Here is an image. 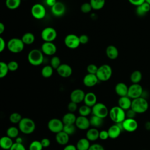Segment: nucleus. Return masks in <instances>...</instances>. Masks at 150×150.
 <instances>
[{
  "mask_svg": "<svg viewBox=\"0 0 150 150\" xmlns=\"http://www.w3.org/2000/svg\"><path fill=\"white\" fill-rule=\"evenodd\" d=\"M41 50L47 56H53L57 52V47L53 42H45L42 45Z\"/></svg>",
  "mask_w": 150,
  "mask_h": 150,
  "instance_id": "obj_17",
  "label": "nucleus"
},
{
  "mask_svg": "<svg viewBox=\"0 0 150 150\" xmlns=\"http://www.w3.org/2000/svg\"><path fill=\"white\" fill-rule=\"evenodd\" d=\"M150 11V5L145 2L136 8V13L139 16H144Z\"/></svg>",
  "mask_w": 150,
  "mask_h": 150,
  "instance_id": "obj_28",
  "label": "nucleus"
},
{
  "mask_svg": "<svg viewBox=\"0 0 150 150\" xmlns=\"http://www.w3.org/2000/svg\"><path fill=\"white\" fill-rule=\"evenodd\" d=\"M77 127L75 124H67L64 125L63 131L67 134L69 136L73 135L76 132Z\"/></svg>",
  "mask_w": 150,
  "mask_h": 150,
  "instance_id": "obj_40",
  "label": "nucleus"
},
{
  "mask_svg": "<svg viewBox=\"0 0 150 150\" xmlns=\"http://www.w3.org/2000/svg\"><path fill=\"white\" fill-rule=\"evenodd\" d=\"M25 45H29L32 44L35 40V35L31 32H27L23 35L21 38Z\"/></svg>",
  "mask_w": 150,
  "mask_h": 150,
  "instance_id": "obj_32",
  "label": "nucleus"
},
{
  "mask_svg": "<svg viewBox=\"0 0 150 150\" xmlns=\"http://www.w3.org/2000/svg\"><path fill=\"white\" fill-rule=\"evenodd\" d=\"M75 125L77 128L81 130H87L90 128V127H91L89 118H88L87 117L81 115L77 117Z\"/></svg>",
  "mask_w": 150,
  "mask_h": 150,
  "instance_id": "obj_16",
  "label": "nucleus"
},
{
  "mask_svg": "<svg viewBox=\"0 0 150 150\" xmlns=\"http://www.w3.org/2000/svg\"><path fill=\"white\" fill-rule=\"evenodd\" d=\"M9 71V70L8 67V64L4 62H0V78L2 79L5 77L7 75Z\"/></svg>",
  "mask_w": 150,
  "mask_h": 150,
  "instance_id": "obj_41",
  "label": "nucleus"
},
{
  "mask_svg": "<svg viewBox=\"0 0 150 150\" xmlns=\"http://www.w3.org/2000/svg\"><path fill=\"white\" fill-rule=\"evenodd\" d=\"M98 67L94 64H90L87 67V71L88 73L96 74Z\"/></svg>",
  "mask_w": 150,
  "mask_h": 150,
  "instance_id": "obj_46",
  "label": "nucleus"
},
{
  "mask_svg": "<svg viewBox=\"0 0 150 150\" xmlns=\"http://www.w3.org/2000/svg\"><path fill=\"white\" fill-rule=\"evenodd\" d=\"M57 1L56 0H46L45 2L46 4V5L50 7H52L57 2Z\"/></svg>",
  "mask_w": 150,
  "mask_h": 150,
  "instance_id": "obj_57",
  "label": "nucleus"
},
{
  "mask_svg": "<svg viewBox=\"0 0 150 150\" xmlns=\"http://www.w3.org/2000/svg\"><path fill=\"white\" fill-rule=\"evenodd\" d=\"M53 73V68L50 65L45 66L42 70L41 74L45 78H49L50 77Z\"/></svg>",
  "mask_w": 150,
  "mask_h": 150,
  "instance_id": "obj_37",
  "label": "nucleus"
},
{
  "mask_svg": "<svg viewBox=\"0 0 150 150\" xmlns=\"http://www.w3.org/2000/svg\"><path fill=\"white\" fill-rule=\"evenodd\" d=\"M51 12L55 16H62L66 12V6L63 2L57 1L56 4L51 8Z\"/></svg>",
  "mask_w": 150,
  "mask_h": 150,
  "instance_id": "obj_20",
  "label": "nucleus"
},
{
  "mask_svg": "<svg viewBox=\"0 0 150 150\" xmlns=\"http://www.w3.org/2000/svg\"><path fill=\"white\" fill-rule=\"evenodd\" d=\"M7 64H8V67L9 70L11 71H15L17 70L19 67L18 63L15 60L10 61Z\"/></svg>",
  "mask_w": 150,
  "mask_h": 150,
  "instance_id": "obj_45",
  "label": "nucleus"
},
{
  "mask_svg": "<svg viewBox=\"0 0 150 150\" xmlns=\"http://www.w3.org/2000/svg\"><path fill=\"white\" fill-rule=\"evenodd\" d=\"M64 124L62 120L57 118L50 119L47 122L48 129L54 134L59 133L63 131Z\"/></svg>",
  "mask_w": 150,
  "mask_h": 150,
  "instance_id": "obj_8",
  "label": "nucleus"
},
{
  "mask_svg": "<svg viewBox=\"0 0 150 150\" xmlns=\"http://www.w3.org/2000/svg\"><path fill=\"white\" fill-rule=\"evenodd\" d=\"M92 108V115L104 119L109 114V110L107 107L102 103H97Z\"/></svg>",
  "mask_w": 150,
  "mask_h": 150,
  "instance_id": "obj_7",
  "label": "nucleus"
},
{
  "mask_svg": "<svg viewBox=\"0 0 150 150\" xmlns=\"http://www.w3.org/2000/svg\"><path fill=\"white\" fill-rule=\"evenodd\" d=\"M22 142H23V139H22V138L21 137H18L16 138L15 142L19 143V144H22Z\"/></svg>",
  "mask_w": 150,
  "mask_h": 150,
  "instance_id": "obj_59",
  "label": "nucleus"
},
{
  "mask_svg": "<svg viewBox=\"0 0 150 150\" xmlns=\"http://www.w3.org/2000/svg\"><path fill=\"white\" fill-rule=\"evenodd\" d=\"M142 77L141 72L138 70H135L131 73L130 76V80L132 84H139L142 79Z\"/></svg>",
  "mask_w": 150,
  "mask_h": 150,
  "instance_id": "obj_35",
  "label": "nucleus"
},
{
  "mask_svg": "<svg viewBox=\"0 0 150 150\" xmlns=\"http://www.w3.org/2000/svg\"><path fill=\"white\" fill-rule=\"evenodd\" d=\"M13 144L12 139L7 135L3 136L0 139V146L3 149L9 150Z\"/></svg>",
  "mask_w": 150,
  "mask_h": 150,
  "instance_id": "obj_27",
  "label": "nucleus"
},
{
  "mask_svg": "<svg viewBox=\"0 0 150 150\" xmlns=\"http://www.w3.org/2000/svg\"><path fill=\"white\" fill-rule=\"evenodd\" d=\"M79 40H80V44L85 45L89 41V38L87 35L83 34L79 36Z\"/></svg>",
  "mask_w": 150,
  "mask_h": 150,
  "instance_id": "obj_51",
  "label": "nucleus"
},
{
  "mask_svg": "<svg viewBox=\"0 0 150 150\" xmlns=\"http://www.w3.org/2000/svg\"><path fill=\"white\" fill-rule=\"evenodd\" d=\"M112 74L111 67L107 64H104L98 67L96 76L99 81H106L108 80Z\"/></svg>",
  "mask_w": 150,
  "mask_h": 150,
  "instance_id": "obj_5",
  "label": "nucleus"
},
{
  "mask_svg": "<svg viewBox=\"0 0 150 150\" xmlns=\"http://www.w3.org/2000/svg\"><path fill=\"white\" fill-rule=\"evenodd\" d=\"M109 138L108 133L107 130H102L100 131L99 138L101 140H106Z\"/></svg>",
  "mask_w": 150,
  "mask_h": 150,
  "instance_id": "obj_50",
  "label": "nucleus"
},
{
  "mask_svg": "<svg viewBox=\"0 0 150 150\" xmlns=\"http://www.w3.org/2000/svg\"><path fill=\"white\" fill-rule=\"evenodd\" d=\"M121 124L123 130L129 132H134L137 129L138 127V122L134 118H126Z\"/></svg>",
  "mask_w": 150,
  "mask_h": 150,
  "instance_id": "obj_13",
  "label": "nucleus"
},
{
  "mask_svg": "<svg viewBox=\"0 0 150 150\" xmlns=\"http://www.w3.org/2000/svg\"><path fill=\"white\" fill-rule=\"evenodd\" d=\"M6 46H7V44H6L5 40L2 37H1L0 38V52H2L5 50Z\"/></svg>",
  "mask_w": 150,
  "mask_h": 150,
  "instance_id": "obj_55",
  "label": "nucleus"
},
{
  "mask_svg": "<svg viewBox=\"0 0 150 150\" xmlns=\"http://www.w3.org/2000/svg\"><path fill=\"white\" fill-rule=\"evenodd\" d=\"M67 109L69 110V112L74 113L76 111H77L79 109L77 104L70 101V102H69L67 105Z\"/></svg>",
  "mask_w": 150,
  "mask_h": 150,
  "instance_id": "obj_47",
  "label": "nucleus"
},
{
  "mask_svg": "<svg viewBox=\"0 0 150 150\" xmlns=\"http://www.w3.org/2000/svg\"><path fill=\"white\" fill-rule=\"evenodd\" d=\"M122 131L124 130L122 128L121 122L118 124H115L111 125L107 130L109 138L111 139L117 138L120 135Z\"/></svg>",
  "mask_w": 150,
  "mask_h": 150,
  "instance_id": "obj_14",
  "label": "nucleus"
},
{
  "mask_svg": "<svg viewBox=\"0 0 150 150\" xmlns=\"http://www.w3.org/2000/svg\"><path fill=\"white\" fill-rule=\"evenodd\" d=\"M105 0H90V4L91 5L93 9L100 10L105 5Z\"/></svg>",
  "mask_w": 150,
  "mask_h": 150,
  "instance_id": "obj_36",
  "label": "nucleus"
},
{
  "mask_svg": "<svg viewBox=\"0 0 150 150\" xmlns=\"http://www.w3.org/2000/svg\"><path fill=\"white\" fill-rule=\"evenodd\" d=\"M145 2L150 5V0H145Z\"/></svg>",
  "mask_w": 150,
  "mask_h": 150,
  "instance_id": "obj_61",
  "label": "nucleus"
},
{
  "mask_svg": "<svg viewBox=\"0 0 150 150\" xmlns=\"http://www.w3.org/2000/svg\"><path fill=\"white\" fill-rule=\"evenodd\" d=\"M21 1L22 0H6L5 4L8 9L14 10L19 7Z\"/></svg>",
  "mask_w": 150,
  "mask_h": 150,
  "instance_id": "obj_38",
  "label": "nucleus"
},
{
  "mask_svg": "<svg viewBox=\"0 0 150 150\" xmlns=\"http://www.w3.org/2000/svg\"><path fill=\"white\" fill-rule=\"evenodd\" d=\"M77 117L73 112H67L62 117V121L64 125L67 124H75Z\"/></svg>",
  "mask_w": 150,
  "mask_h": 150,
  "instance_id": "obj_30",
  "label": "nucleus"
},
{
  "mask_svg": "<svg viewBox=\"0 0 150 150\" xmlns=\"http://www.w3.org/2000/svg\"><path fill=\"white\" fill-rule=\"evenodd\" d=\"M83 102L84 103V104L90 107H93L97 103V96L95 93L93 92H88L86 93Z\"/></svg>",
  "mask_w": 150,
  "mask_h": 150,
  "instance_id": "obj_24",
  "label": "nucleus"
},
{
  "mask_svg": "<svg viewBox=\"0 0 150 150\" xmlns=\"http://www.w3.org/2000/svg\"><path fill=\"white\" fill-rule=\"evenodd\" d=\"M100 131L97 128H90L87 130L86 136V138L90 141H96L99 138Z\"/></svg>",
  "mask_w": 150,
  "mask_h": 150,
  "instance_id": "obj_26",
  "label": "nucleus"
},
{
  "mask_svg": "<svg viewBox=\"0 0 150 150\" xmlns=\"http://www.w3.org/2000/svg\"><path fill=\"white\" fill-rule=\"evenodd\" d=\"M143 93V88L139 84H132L128 87L127 96L133 100L142 97Z\"/></svg>",
  "mask_w": 150,
  "mask_h": 150,
  "instance_id": "obj_12",
  "label": "nucleus"
},
{
  "mask_svg": "<svg viewBox=\"0 0 150 150\" xmlns=\"http://www.w3.org/2000/svg\"><path fill=\"white\" fill-rule=\"evenodd\" d=\"M22 119V115L19 113L16 112L11 113L9 117V120L10 122L14 124H18Z\"/></svg>",
  "mask_w": 150,
  "mask_h": 150,
  "instance_id": "obj_39",
  "label": "nucleus"
},
{
  "mask_svg": "<svg viewBox=\"0 0 150 150\" xmlns=\"http://www.w3.org/2000/svg\"><path fill=\"white\" fill-rule=\"evenodd\" d=\"M57 32L52 27H46L41 32V38L44 42H53L57 38Z\"/></svg>",
  "mask_w": 150,
  "mask_h": 150,
  "instance_id": "obj_10",
  "label": "nucleus"
},
{
  "mask_svg": "<svg viewBox=\"0 0 150 150\" xmlns=\"http://www.w3.org/2000/svg\"><path fill=\"white\" fill-rule=\"evenodd\" d=\"M40 142L43 148H47L50 145V141L47 138H43L40 140Z\"/></svg>",
  "mask_w": 150,
  "mask_h": 150,
  "instance_id": "obj_53",
  "label": "nucleus"
},
{
  "mask_svg": "<svg viewBox=\"0 0 150 150\" xmlns=\"http://www.w3.org/2000/svg\"><path fill=\"white\" fill-rule=\"evenodd\" d=\"M98 81L99 80L96 74L90 73H87L86 75H85L83 80L84 85L87 87H92L95 86Z\"/></svg>",
  "mask_w": 150,
  "mask_h": 150,
  "instance_id": "obj_19",
  "label": "nucleus"
},
{
  "mask_svg": "<svg viewBox=\"0 0 150 150\" xmlns=\"http://www.w3.org/2000/svg\"><path fill=\"white\" fill-rule=\"evenodd\" d=\"M81 11L84 13H88L91 12L93 9L91 4L90 2H84L83 3L80 7Z\"/></svg>",
  "mask_w": 150,
  "mask_h": 150,
  "instance_id": "obj_44",
  "label": "nucleus"
},
{
  "mask_svg": "<svg viewBox=\"0 0 150 150\" xmlns=\"http://www.w3.org/2000/svg\"><path fill=\"white\" fill-rule=\"evenodd\" d=\"M125 114H126V118H134L137 113L131 108H130L127 110V111L125 112Z\"/></svg>",
  "mask_w": 150,
  "mask_h": 150,
  "instance_id": "obj_52",
  "label": "nucleus"
},
{
  "mask_svg": "<svg viewBox=\"0 0 150 150\" xmlns=\"http://www.w3.org/2000/svg\"><path fill=\"white\" fill-rule=\"evenodd\" d=\"M90 141L86 138L79 139L76 145L77 150H88L90 146Z\"/></svg>",
  "mask_w": 150,
  "mask_h": 150,
  "instance_id": "obj_29",
  "label": "nucleus"
},
{
  "mask_svg": "<svg viewBox=\"0 0 150 150\" xmlns=\"http://www.w3.org/2000/svg\"><path fill=\"white\" fill-rule=\"evenodd\" d=\"M19 129L18 128L11 126L9 127L6 130V135L11 138H16L18 137H19Z\"/></svg>",
  "mask_w": 150,
  "mask_h": 150,
  "instance_id": "obj_34",
  "label": "nucleus"
},
{
  "mask_svg": "<svg viewBox=\"0 0 150 150\" xmlns=\"http://www.w3.org/2000/svg\"><path fill=\"white\" fill-rule=\"evenodd\" d=\"M44 60L43 53L41 50L33 49L31 50L28 55V60L29 63L35 66L40 65Z\"/></svg>",
  "mask_w": 150,
  "mask_h": 150,
  "instance_id": "obj_4",
  "label": "nucleus"
},
{
  "mask_svg": "<svg viewBox=\"0 0 150 150\" xmlns=\"http://www.w3.org/2000/svg\"><path fill=\"white\" fill-rule=\"evenodd\" d=\"M9 150H26V149L23 144L15 142Z\"/></svg>",
  "mask_w": 150,
  "mask_h": 150,
  "instance_id": "obj_48",
  "label": "nucleus"
},
{
  "mask_svg": "<svg viewBox=\"0 0 150 150\" xmlns=\"http://www.w3.org/2000/svg\"><path fill=\"white\" fill-rule=\"evenodd\" d=\"M63 150H77L76 145L73 144H67L65 145Z\"/></svg>",
  "mask_w": 150,
  "mask_h": 150,
  "instance_id": "obj_56",
  "label": "nucleus"
},
{
  "mask_svg": "<svg viewBox=\"0 0 150 150\" xmlns=\"http://www.w3.org/2000/svg\"><path fill=\"white\" fill-rule=\"evenodd\" d=\"M18 128L24 134H30L35 131L36 124L32 119L29 117H23L18 124Z\"/></svg>",
  "mask_w": 150,
  "mask_h": 150,
  "instance_id": "obj_1",
  "label": "nucleus"
},
{
  "mask_svg": "<svg viewBox=\"0 0 150 150\" xmlns=\"http://www.w3.org/2000/svg\"><path fill=\"white\" fill-rule=\"evenodd\" d=\"M43 148L40 141L38 140L33 141L29 146V150H42Z\"/></svg>",
  "mask_w": 150,
  "mask_h": 150,
  "instance_id": "obj_42",
  "label": "nucleus"
},
{
  "mask_svg": "<svg viewBox=\"0 0 150 150\" xmlns=\"http://www.w3.org/2000/svg\"><path fill=\"white\" fill-rule=\"evenodd\" d=\"M128 1L131 4L138 6L144 3L145 2V0H128Z\"/></svg>",
  "mask_w": 150,
  "mask_h": 150,
  "instance_id": "obj_54",
  "label": "nucleus"
},
{
  "mask_svg": "<svg viewBox=\"0 0 150 150\" xmlns=\"http://www.w3.org/2000/svg\"><path fill=\"white\" fill-rule=\"evenodd\" d=\"M128 87L124 83H117L115 86V92L120 97L127 96L128 94Z\"/></svg>",
  "mask_w": 150,
  "mask_h": 150,
  "instance_id": "obj_23",
  "label": "nucleus"
},
{
  "mask_svg": "<svg viewBox=\"0 0 150 150\" xmlns=\"http://www.w3.org/2000/svg\"><path fill=\"white\" fill-rule=\"evenodd\" d=\"M69 135L63 131L56 134L55 140L60 145H66L69 141Z\"/></svg>",
  "mask_w": 150,
  "mask_h": 150,
  "instance_id": "obj_22",
  "label": "nucleus"
},
{
  "mask_svg": "<svg viewBox=\"0 0 150 150\" xmlns=\"http://www.w3.org/2000/svg\"><path fill=\"white\" fill-rule=\"evenodd\" d=\"M7 48L13 53H19L21 52L25 47V44L21 39L13 38L8 42Z\"/></svg>",
  "mask_w": 150,
  "mask_h": 150,
  "instance_id": "obj_6",
  "label": "nucleus"
},
{
  "mask_svg": "<svg viewBox=\"0 0 150 150\" xmlns=\"http://www.w3.org/2000/svg\"><path fill=\"white\" fill-rule=\"evenodd\" d=\"M90 122V126L96 128H99L103 126L104 124V119L100 117H98L97 116L92 115L90 118H89Z\"/></svg>",
  "mask_w": 150,
  "mask_h": 150,
  "instance_id": "obj_31",
  "label": "nucleus"
},
{
  "mask_svg": "<svg viewBox=\"0 0 150 150\" xmlns=\"http://www.w3.org/2000/svg\"><path fill=\"white\" fill-rule=\"evenodd\" d=\"M145 128L146 130H150V121H147L145 123Z\"/></svg>",
  "mask_w": 150,
  "mask_h": 150,
  "instance_id": "obj_60",
  "label": "nucleus"
},
{
  "mask_svg": "<svg viewBox=\"0 0 150 150\" xmlns=\"http://www.w3.org/2000/svg\"><path fill=\"white\" fill-rule=\"evenodd\" d=\"M132 104L131 98L128 96L120 97L118 100V105L125 111H127L131 108Z\"/></svg>",
  "mask_w": 150,
  "mask_h": 150,
  "instance_id": "obj_21",
  "label": "nucleus"
},
{
  "mask_svg": "<svg viewBox=\"0 0 150 150\" xmlns=\"http://www.w3.org/2000/svg\"><path fill=\"white\" fill-rule=\"evenodd\" d=\"M149 107L148 101L145 98L140 97L132 100L131 108L137 114H142L146 112Z\"/></svg>",
  "mask_w": 150,
  "mask_h": 150,
  "instance_id": "obj_2",
  "label": "nucleus"
},
{
  "mask_svg": "<svg viewBox=\"0 0 150 150\" xmlns=\"http://www.w3.org/2000/svg\"><path fill=\"white\" fill-rule=\"evenodd\" d=\"M86 93L80 88H76L73 90L70 95V101L77 104H79L84 101Z\"/></svg>",
  "mask_w": 150,
  "mask_h": 150,
  "instance_id": "obj_15",
  "label": "nucleus"
},
{
  "mask_svg": "<svg viewBox=\"0 0 150 150\" xmlns=\"http://www.w3.org/2000/svg\"><path fill=\"white\" fill-rule=\"evenodd\" d=\"M30 12L32 16L38 20L43 19L46 15L45 7L42 4L39 3L35 4L32 6Z\"/></svg>",
  "mask_w": 150,
  "mask_h": 150,
  "instance_id": "obj_9",
  "label": "nucleus"
},
{
  "mask_svg": "<svg viewBox=\"0 0 150 150\" xmlns=\"http://www.w3.org/2000/svg\"><path fill=\"white\" fill-rule=\"evenodd\" d=\"M56 71L57 74L63 78L69 77L73 73L71 67L66 63L61 64V65L56 69Z\"/></svg>",
  "mask_w": 150,
  "mask_h": 150,
  "instance_id": "obj_18",
  "label": "nucleus"
},
{
  "mask_svg": "<svg viewBox=\"0 0 150 150\" xmlns=\"http://www.w3.org/2000/svg\"><path fill=\"white\" fill-rule=\"evenodd\" d=\"M61 60L58 56H54L52 57L50 60V66L53 68V69H57L61 65Z\"/></svg>",
  "mask_w": 150,
  "mask_h": 150,
  "instance_id": "obj_43",
  "label": "nucleus"
},
{
  "mask_svg": "<svg viewBox=\"0 0 150 150\" xmlns=\"http://www.w3.org/2000/svg\"><path fill=\"white\" fill-rule=\"evenodd\" d=\"M88 150H105V149L101 144L94 143L90 145Z\"/></svg>",
  "mask_w": 150,
  "mask_h": 150,
  "instance_id": "obj_49",
  "label": "nucleus"
},
{
  "mask_svg": "<svg viewBox=\"0 0 150 150\" xmlns=\"http://www.w3.org/2000/svg\"><path fill=\"white\" fill-rule=\"evenodd\" d=\"M78 112L79 115L81 116L88 117L91 114H92V108L91 107L84 104L79 108Z\"/></svg>",
  "mask_w": 150,
  "mask_h": 150,
  "instance_id": "obj_33",
  "label": "nucleus"
},
{
  "mask_svg": "<svg viewBox=\"0 0 150 150\" xmlns=\"http://www.w3.org/2000/svg\"><path fill=\"white\" fill-rule=\"evenodd\" d=\"M64 45L69 49H76L80 45L79 36L75 34H69L64 38Z\"/></svg>",
  "mask_w": 150,
  "mask_h": 150,
  "instance_id": "obj_11",
  "label": "nucleus"
},
{
  "mask_svg": "<svg viewBox=\"0 0 150 150\" xmlns=\"http://www.w3.org/2000/svg\"><path fill=\"white\" fill-rule=\"evenodd\" d=\"M108 115L115 124L121 123L126 118L125 111L118 105L112 107L109 111Z\"/></svg>",
  "mask_w": 150,
  "mask_h": 150,
  "instance_id": "obj_3",
  "label": "nucleus"
},
{
  "mask_svg": "<svg viewBox=\"0 0 150 150\" xmlns=\"http://www.w3.org/2000/svg\"><path fill=\"white\" fill-rule=\"evenodd\" d=\"M5 29V25L3 23H0V34H2Z\"/></svg>",
  "mask_w": 150,
  "mask_h": 150,
  "instance_id": "obj_58",
  "label": "nucleus"
},
{
  "mask_svg": "<svg viewBox=\"0 0 150 150\" xmlns=\"http://www.w3.org/2000/svg\"><path fill=\"white\" fill-rule=\"evenodd\" d=\"M105 54L108 59L111 60H115L118 57L119 52L115 46L109 45L105 49Z\"/></svg>",
  "mask_w": 150,
  "mask_h": 150,
  "instance_id": "obj_25",
  "label": "nucleus"
}]
</instances>
